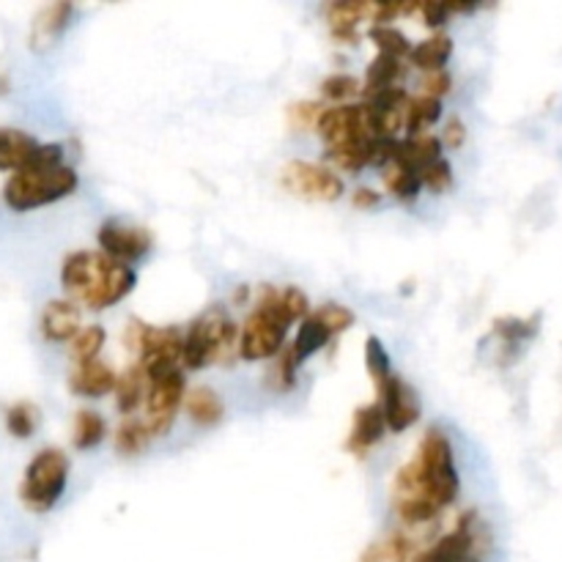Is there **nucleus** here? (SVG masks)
I'll list each match as a JSON object with an SVG mask.
<instances>
[{
    "mask_svg": "<svg viewBox=\"0 0 562 562\" xmlns=\"http://www.w3.org/2000/svg\"><path fill=\"white\" fill-rule=\"evenodd\" d=\"M461 477L450 437L428 428L417 456L398 470L393 481V508L404 525H426L459 499Z\"/></svg>",
    "mask_w": 562,
    "mask_h": 562,
    "instance_id": "f257e3e1",
    "label": "nucleus"
},
{
    "mask_svg": "<svg viewBox=\"0 0 562 562\" xmlns=\"http://www.w3.org/2000/svg\"><path fill=\"white\" fill-rule=\"evenodd\" d=\"M60 285L71 302L86 311L102 313L115 307L135 291L137 272L113 261L102 250H75L60 263Z\"/></svg>",
    "mask_w": 562,
    "mask_h": 562,
    "instance_id": "f03ea898",
    "label": "nucleus"
},
{
    "mask_svg": "<svg viewBox=\"0 0 562 562\" xmlns=\"http://www.w3.org/2000/svg\"><path fill=\"white\" fill-rule=\"evenodd\" d=\"M239 324L225 307H209L187 327L181 366L187 371H201V368L231 362L239 355Z\"/></svg>",
    "mask_w": 562,
    "mask_h": 562,
    "instance_id": "7ed1b4c3",
    "label": "nucleus"
},
{
    "mask_svg": "<svg viewBox=\"0 0 562 562\" xmlns=\"http://www.w3.org/2000/svg\"><path fill=\"white\" fill-rule=\"evenodd\" d=\"M80 187V176L69 165H27L20 173H11L3 187L5 206L14 212H33L49 206Z\"/></svg>",
    "mask_w": 562,
    "mask_h": 562,
    "instance_id": "20e7f679",
    "label": "nucleus"
},
{
    "mask_svg": "<svg viewBox=\"0 0 562 562\" xmlns=\"http://www.w3.org/2000/svg\"><path fill=\"white\" fill-rule=\"evenodd\" d=\"M69 481V459L64 450L44 448L33 456L20 486V499L33 514H47L64 497Z\"/></svg>",
    "mask_w": 562,
    "mask_h": 562,
    "instance_id": "39448f33",
    "label": "nucleus"
},
{
    "mask_svg": "<svg viewBox=\"0 0 562 562\" xmlns=\"http://www.w3.org/2000/svg\"><path fill=\"white\" fill-rule=\"evenodd\" d=\"M280 184L291 195L324 203H335L346 192V181L333 168L322 162H305V159L285 162L280 170Z\"/></svg>",
    "mask_w": 562,
    "mask_h": 562,
    "instance_id": "423d86ee",
    "label": "nucleus"
},
{
    "mask_svg": "<svg viewBox=\"0 0 562 562\" xmlns=\"http://www.w3.org/2000/svg\"><path fill=\"white\" fill-rule=\"evenodd\" d=\"M318 137L333 146H349V143H366L376 137L373 130V113L368 102H351V104H333L322 113L316 126Z\"/></svg>",
    "mask_w": 562,
    "mask_h": 562,
    "instance_id": "0eeeda50",
    "label": "nucleus"
},
{
    "mask_svg": "<svg viewBox=\"0 0 562 562\" xmlns=\"http://www.w3.org/2000/svg\"><path fill=\"white\" fill-rule=\"evenodd\" d=\"M187 398V376L181 368L176 371L162 373V376L151 379V387H148L146 398V426L151 431V437H165V434L173 428L176 415L184 406Z\"/></svg>",
    "mask_w": 562,
    "mask_h": 562,
    "instance_id": "6e6552de",
    "label": "nucleus"
},
{
    "mask_svg": "<svg viewBox=\"0 0 562 562\" xmlns=\"http://www.w3.org/2000/svg\"><path fill=\"white\" fill-rule=\"evenodd\" d=\"M285 335H289V327L280 318L252 307L250 316L241 324L239 357L247 362L278 360L280 351L285 349Z\"/></svg>",
    "mask_w": 562,
    "mask_h": 562,
    "instance_id": "1a4fd4ad",
    "label": "nucleus"
},
{
    "mask_svg": "<svg viewBox=\"0 0 562 562\" xmlns=\"http://www.w3.org/2000/svg\"><path fill=\"white\" fill-rule=\"evenodd\" d=\"M184 355V333L176 327H143L140 349H137V366L148 373V379L176 371Z\"/></svg>",
    "mask_w": 562,
    "mask_h": 562,
    "instance_id": "9d476101",
    "label": "nucleus"
},
{
    "mask_svg": "<svg viewBox=\"0 0 562 562\" xmlns=\"http://www.w3.org/2000/svg\"><path fill=\"white\" fill-rule=\"evenodd\" d=\"M97 241L104 256L126 267L143 261L154 247V236L146 228L121 220H104L97 231Z\"/></svg>",
    "mask_w": 562,
    "mask_h": 562,
    "instance_id": "9b49d317",
    "label": "nucleus"
},
{
    "mask_svg": "<svg viewBox=\"0 0 562 562\" xmlns=\"http://www.w3.org/2000/svg\"><path fill=\"white\" fill-rule=\"evenodd\" d=\"M477 514L475 510H467L459 519L456 530H450L448 536L439 538L437 543H431L428 549L415 554L412 562H467L475 558V543H477Z\"/></svg>",
    "mask_w": 562,
    "mask_h": 562,
    "instance_id": "f8f14e48",
    "label": "nucleus"
},
{
    "mask_svg": "<svg viewBox=\"0 0 562 562\" xmlns=\"http://www.w3.org/2000/svg\"><path fill=\"white\" fill-rule=\"evenodd\" d=\"M376 393V401L384 409V420H387V431L401 434L420 420V401H417V393L398 373L384 387H379Z\"/></svg>",
    "mask_w": 562,
    "mask_h": 562,
    "instance_id": "ddd939ff",
    "label": "nucleus"
},
{
    "mask_svg": "<svg viewBox=\"0 0 562 562\" xmlns=\"http://www.w3.org/2000/svg\"><path fill=\"white\" fill-rule=\"evenodd\" d=\"M256 307L258 311L269 313V316L280 318L285 327H291V324L296 322L302 324L313 313L311 300H307L305 291L296 289V285H263V289L258 291Z\"/></svg>",
    "mask_w": 562,
    "mask_h": 562,
    "instance_id": "4468645a",
    "label": "nucleus"
},
{
    "mask_svg": "<svg viewBox=\"0 0 562 562\" xmlns=\"http://www.w3.org/2000/svg\"><path fill=\"white\" fill-rule=\"evenodd\" d=\"M387 434V420H384V409L379 401L373 404H362L355 409L351 417V431L346 439V450L355 456H366L368 450L376 448L382 437Z\"/></svg>",
    "mask_w": 562,
    "mask_h": 562,
    "instance_id": "2eb2a0df",
    "label": "nucleus"
},
{
    "mask_svg": "<svg viewBox=\"0 0 562 562\" xmlns=\"http://www.w3.org/2000/svg\"><path fill=\"white\" fill-rule=\"evenodd\" d=\"M38 329L42 338L49 344H66L75 340L77 333L82 329V313L77 302L71 300H53L44 305L42 318H38Z\"/></svg>",
    "mask_w": 562,
    "mask_h": 562,
    "instance_id": "dca6fc26",
    "label": "nucleus"
},
{
    "mask_svg": "<svg viewBox=\"0 0 562 562\" xmlns=\"http://www.w3.org/2000/svg\"><path fill=\"white\" fill-rule=\"evenodd\" d=\"M115 382H119V373L102 360L80 362L69 373V390L77 398H104L115 393Z\"/></svg>",
    "mask_w": 562,
    "mask_h": 562,
    "instance_id": "f3484780",
    "label": "nucleus"
},
{
    "mask_svg": "<svg viewBox=\"0 0 562 562\" xmlns=\"http://www.w3.org/2000/svg\"><path fill=\"white\" fill-rule=\"evenodd\" d=\"M42 143L22 130L0 126V170L3 173H20L22 168L33 162Z\"/></svg>",
    "mask_w": 562,
    "mask_h": 562,
    "instance_id": "a211bd4d",
    "label": "nucleus"
},
{
    "mask_svg": "<svg viewBox=\"0 0 562 562\" xmlns=\"http://www.w3.org/2000/svg\"><path fill=\"white\" fill-rule=\"evenodd\" d=\"M71 11H75L71 3H53L44 5V9L38 11L36 20H33L31 25V47L36 49V53L49 49L60 36H64V31L69 27Z\"/></svg>",
    "mask_w": 562,
    "mask_h": 562,
    "instance_id": "6ab92c4d",
    "label": "nucleus"
},
{
    "mask_svg": "<svg viewBox=\"0 0 562 562\" xmlns=\"http://www.w3.org/2000/svg\"><path fill=\"white\" fill-rule=\"evenodd\" d=\"M148 387H151L148 373L137 362H132L119 373V382H115V409L124 417H135V412L146 406Z\"/></svg>",
    "mask_w": 562,
    "mask_h": 562,
    "instance_id": "aec40b11",
    "label": "nucleus"
},
{
    "mask_svg": "<svg viewBox=\"0 0 562 562\" xmlns=\"http://www.w3.org/2000/svg\"><path fill=\"white\" fill-rule=\"evenodd\" d=\"M442 140L437 135H417V137H404L398 140V154H395V162L404 165V168L417 170L428 168L431 162L442 159Z\"/></svg>",
    "mask_w": 562,
    "mask_h": 562,
    "instance_id": "412c9836",
    "label": "nucleus"
},
{
    "mask_svg": "<svg viewBox=\"0 0 562 562\" xmlns=\"http://www.w3.org/2000/svg\"><path fill=\"white\" fill-rule=\"evenodd\" d=\"M404 77H406L404 60L379 53L366 69V80H362V99L371 97V93L387 91V88H398Z\"/></svg>",
    "mask_w": 562,
    "mask_h": 562,
    "instance_id": "4be33fe9",
    "label": "nucleus"
},
{
    "mask_svg": "<svg viewBox=\"0 0 562 562\" xmlns=\"http://www.w3.org/2000/svg\"><path fill=\"white\" fill-rule=\"evenodd\" d=\"M184 412L195 426L212 428L223 420L225 406H223V398H220L212 387H195V390H187Z\"/></svg>",
    "mask_w": 562,
    "mask_h": 562,
    "instance_id": "5701e85b",
    "label": "nucleus"
},
{
    "mask_svg": "<svg viewBox=\"0 0 562 562\" xmlns=\"http://www.w3.org/2000/svg\"><path fill=\"white\" fill-rule=\"evenodd\" d=\"M450 55H453V38L445 36V33H434V36L423 38L420 44L412 47L409 64L428 75V71H442L448 66Z\"/></svg>",
    "mask_w": 562,
    "mask_h": 562,
    "instance_id": "b1692460",
    "label": "nucleus"
},
{
    "mask_svg": "<svg viewBox=\"0 0 562 562\" xmlns=\"http://www.w3.org/2000/svg\"><path fill=\"white\" fill-rule=\"evenodd\" d=\"M324 16H327L329 27H333V36L340 38V42H357V25L368 16V3H329L324 9Z\"/></svg>",
    "mask_w": 562,
    "mask_h": 562,
    "instance_id": "393cba45",
    "label": "nucleus"
},
{
    "mask_svg": "<svg viewBox=\"0 0 562 562\" xmlns=\"http://www.w3.org/2000/svg\"><path fill=\"white\" fill-rule=\"evenodd\" d=\"M442 119V99L434 97H415L409 99V108H406V137L428 135L431 126H437V121Z\"/></svg>",
    "mask_w": 562,
    "mask_h": 562,
    "instance_id": "a878e982",
    "label": "nucleus"
},
{
    "mask_svg": "<svg viewBox=\"0 0 562 562\" xmlns=\"http://www.w3.org/2000/svg\"><path fill=\"white\" fill-rule=\"evenodd\" d=\"M151 439L154 437L148 431L146 420H140V417H124L113 439L115 453L124 456V459H135V456H140L151 445Z\"/></svg>",
    "mask_w": 562,
    "mask_h": 562,
    "instance_id": "bb28decb",
    "label": "nucleus"
},
{
    "mask_svg": "<svg viewBox=\"0 0 562 562\" xmlns=\"http://www.w3.org/2000/svg\"><path fill=\"white\" fill-rule=\"evenodd\" d=\"M108 437V423L99 412L80 409L75 415V426H71V445L77 450H93L104 442Z\"/></svg>",
    "mask_w": 562,
    "mask_h": 562,
    "instance_id": "cd10ccee",
    "label": "nucleus"
},
{
    "mask_svg": "<svg viewBox=\"0 0 562 562\" xmlns=\"http://www.w3.org/2000/svg\"><path fill=\"white\" fill-rule=\"evenodd\" d=\"M382 173H384L382 176L384 190H387V195H393L395 201L412 203L417 195H420L423 179L417 170H409V168H404V165L393 162V165H387Z\"/></svg>",
    "mask_w": 562,
    "mask_h": 562,
    "instance_id": "c85d7f7f",
    "label": "nucleus"
},
{
    "mask_svg": "<svg viewBox=\"0 0 562 562\" xmlns=\"http://www.w3.org/2000/svg\"><path fill=\"white\" fill-rule=\"evenodd\" d=\"M329 340H333V333H329V329L324 327V324L311 313V316L300 324V333H296L291 349H294L296 360L305 362V360H311L313 355H318V351H322Z\"/></svg>",
    "mask_w": 562,
    "mask_h": 562,
    "instance_id": "c756f323",
    "label": "nucleus"
},
{
    "mask_svg": "<svg viewBox=\"0 0 562 562\" xmlns=\"http://www.w3.org/2000/svg\"><path fill=\"white\" fill-rule=\"evenodd\" d=\"M373 140V137H371ZM371 140L366 143H349V146H333L324 151V157L340 168L344 173H360V170L373 168V157H371Z\"/></svg>",
    "mask_w": 562,
    "mask_h": 562,
    "instance_id": "7c9ffc66",
    "label": "nucleus"
},
{
    "mask_svg": "<svg viewBox=\"0 0 562 562\" xmlns=\"http://www.w3.org/2000/svg\"><path fill=\"white\" fill-rule=\"evenodd\" d=\"M366 371L368 376H371V382L376 384V390L384 387V384L395 376L387 346H384L382 338H376V335H368L366 338Z\"/></svg>",
    "mask_w": 562,
    "mask_h": 562,
    "instance_id": "2f4dec72",
    "label": "nucleus"
},
{
    "mask_svg": "<svg viewBox=\"0 0 562 562\" xmlns=\"http://www.w3.org/2000/svg\"><path fill=\"white\" fill-rule=\"evenodd\" d=\"M104 344H108V333H104V327H99V324H88V327H82L80 333H77V338L71 340V357H75V366L99 360V351L104 349Z\"/></svg>",
    "mask_w": 562,
    "mask_h": 562,
    "instance_id": "473e14b6",
    "label": "nucleus"
},
{
    "mask_svg": "<svg viewBox=\"0 0 562 562\" xmlns=\"http://www.w3.org/2000/svg\"><path fill=\"white\" fill-rule=\"evenodd\" d=\"M371 42L376 44L382 55H393V58L404 60L412 55V42L406 38L404 31H398L395 25H373L371 27Z\"/></svg>",
    "mask_w": 562,
    "mask_h": 562,
    "instance_id": "72a5a7b5",
    "label": "nucleus"
},
{
    "mask_svg": "<svg viewBox=\"0 0 562 562\" xmlns=\"http://www.w3.org/2000/svg\"><path fill=\"white\" fill-rule=\"evenodd\" d=\"M494 335L505 340L508 346H519L525 340L536 338L538 335V316L532 318H516V316H505L494 322Z\"/></svg>",
    "mask_w": 562,
    "mask_h": 562,
    "instance_id": "f704fd0d",
    "label": "nucleus"
},
{
    "mask_svg": "<svg viewBox=\"0 0 562 562\" xmlns=\"http://www.w3.org/2000/svg\"><path fill=\"white\" fill-rule=\"evenodd\" d=\"M5 428H9V434L14 439L33 437L38 428V409L33 404H27V401H20V404H14L5 412Z\"/></svg>",
    "mask_w": 562,
    "mask_h": 562,
    "instance_id": "c9c22d12",
    "label": "nucleus"
},
{
    "mask_svg": "<svg viewBox=\"0 0 562 562\" xmlns=\"http://www.w3.org/2000/svg\"><path fill=\"white\" fill-rule=\"evenodd\" d=\"M357 93H362V82L357 80V77L344 75V71L329 75L327 80H322V97L335 104H349V99L357 97Z\"/></svg>",
    "mask_w": 562,
    "mask_h": 562,
    "instance_id": "e433bc0d",
    "label": "nucleus"
},
{
    "mask_svg": "<svg viewBox=\"0 0 562 562\" xmlns=\"http://www.w3.org/2000/svg\"><path fill=\"white\" fill-rule=\"evenodd\" d=\"M313 316H316L318 322H322L324 327L333 333V338L335 335L346 333V329L355 324V313H351L346 305H338V302H327V305L316 307V311H313Z\"/></svg>",
    "mask_w": 562,
    "mask_h": 562,
    "instance_id": "4c0bfd02",
    "label": "nucleus"
},
{
    "mask_svg": "<svg viewBox=\"0 0 562 562\" xmlns=\"http://www.w3.org/2000/svg\"><path fill=\"white\" fill-rule=\"evenodd\" d=\"M324 110H327V104L324 102H294L289 108L291 130H296V132L316 130L318 119H322Z\"/></svg>",
    "mask_w": 562,
    "mask_h": 562,
    "instance_id": "58836bf2",
    "label": "nucleus"
},
{
    "mask_svg": "<svg viewBox=\"0 0 562 562\" xmlns=\"http://www.w3.org/2000/svg\"><path fill=\"white\" fill-rule=\"evenodd\" d=\"M302 362L296 360L294 349L291 346H285L283 351L278 355V366H274V387L280 390V393H289V390H294L296 384V371H300Z\"/></svg>",
    "mask_w": 562,
    "mask_h": 562,
    "instance_id": "ea45409f",
    "label": "nucleus"
},
{
    "mask_svg": "<svg viewBox=\"0 0 562 562\" xmlns=\"http://www.w3.org/2000/svg\"><path fill=\"white\" fill-rule=\"evenodd\" d=\"M420 179L426 190H431L434 195H439V192H448L450 187H453V168H450L448 159L442 157L437 159V162L428 165V168H423Z\"/></svg>",
    "mask_w": 562,
    "mask_h": 562,
    "instance_id": "a19ab883",
    "label": "nucleus"
},
{
    "mask_svg": "<svg viewBox=\"0 0 562 562\" xmlns=\"http://www.w3.org/2000/svg\"><path fill=\"white\" fill-rule=\"evenodd\" d=\"M423 88V97H434V99H442L445 93H450L453 88V77H450L448 69L442 71H428L420 82Z\"/></svg>",
    "mask_w": 562,
    "mask_h": 562,
    "instance_id": "79ce46f5",
    "label": "nucleus"
},
{
    "mask_svg": "<svg viewBox=\"0 0 562 562\" xmlns=\"http://www.w3.org/2000/svg\"><path fill=\"white\" fill-rule=\"evenodd\" d=\"M420 14H423V22L437 31V27H442L445 22H448V16L453 14V5L450 3H426V5H420Z\"/></svg>",
    "mask_w": 562,
    "mask_h": 562,
    "instance_id": "37998d69",
    "label": "nucleus"
},
{
    "mask_svg": "<svg viewBox=\"0 0 562 562\" xmlns=\"http://www.w3.org/2000/svg\"><path fill=\"white\" fill-rule=\"evenodd\" d=\"M439 140H442L445 148H459V146H464V140H467V126H464V121H461V119H450Z\"/></svg>",
    "mask_w": 562,
    "mask_h": 562,
    "instance_id": "c03bdc74",
    "label": "nucleus"
},
{
    "mask_svg": "<svg viewBox=\"0 0 562 562\" xmlns=\"http://www.w3.org/2000/svg\"><path fill=\"white\" fill-rule=\"evenodd\" d=\"M351 203H355L357 209H376L379 203H382V195H379L376 190H371V187H360V190H355V195H351Z\"/></svg>",
    "mask_w": 562,
    "mask_h": 562,
    "instance_id": "a18cd8bd",
    "label": "nucleus"
},
{
    "mask_svg": "<svg viewBox=\"0 0 562 562\" xmlns=\"http://www.w3.org/2000/svg\"><path fill=\"white\" fill-rule=\"evenodd\" d=\"M467 562H481V560H475V558H472V560H467Z\"/></svg>",
    "mask_w": 562,
    "mask_h": 562,
    "instance_id": "49530a36",
    "label": "nucleus"
}]
</instances>
